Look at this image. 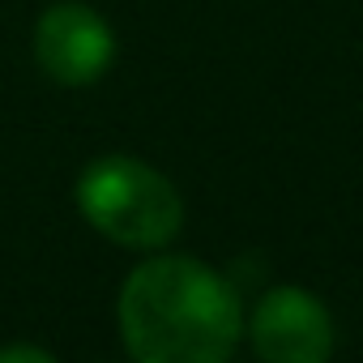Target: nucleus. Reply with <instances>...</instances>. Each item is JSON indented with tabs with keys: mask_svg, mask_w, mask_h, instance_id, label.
Segmentation results:
<instances>
[{
	"mask_svg": "<svg viewBox=\"0 0 363 363\" xmlns=\"http://www.w3.org/2000/svg\"><path fill=\"white\" fill-rule=\"evenodd\" d=\"M120 333L141 363H223L244 337L240 286L184 252L150 257L120 286Z\"/></svg>",
	"mask_w": 363,
	"mask_h": 363,
	"instance_id": "obj_1",
	"label": "nucleus"
},
{
	"mask_svg": "<svg viewBox=\"0 0 363 363\" xmlns=\"http://www.w3.org/2000/svg\"><path fill=\"white\" fill-rule=\"evenodd\" d=\"M82 218L120 248H162L184 227L175 184L133 154H103L77 175Z\"/></svg>",
	"mask_w": 363,
	"mask_h": 363,
	"instance_id": "obj_2",
	"label": "nucleus"
},
{
	"mask_svg": "<svg viewBox=\"0 0 363 363\" xmlns=\"http://www.w3.org/2000/svg\"><path fill=\"white\" fill-rule=\"evenodd\" d=\"M35 60L60 86H94L116 60V35L99 9L60 0L35 22Z\"/></svg>",
	"mask_w": 363,
	"mask_h": 363,
	"instance_id": "obj_3",
	"label": "nucleus"
},
{
	"mask_svg": "<svg viewBox=\"0 0 363 363\" xmlns=\"http://www.w3.org/2000/svg\"><path fill=\"white\" fill-rule=\"evenodd\" d=\"M248 337L265 363H325L333 354V316L303 286H269L252 308Z\"/></svg>",
	"mask_w": 363,
	"mask_h": 363,
	"instance_id": "obj_4",
	"label": "nucleus"
},
{
	"mask_svg": "<svg viewBox=\"0 0 363 363\" xmlns=\"http://www.w3.org/2000/svg\"><path fill=\"white\" fill-rule=\"evenodd\" d=\"M52 363L56 354L43 350V346H0V363Z\"/></svg>",
	"mask_w": 363,
	"mask_h": 363,
	"instance_id": "obj_5",
	"label": "nucleus"
}]
</instances>
